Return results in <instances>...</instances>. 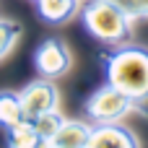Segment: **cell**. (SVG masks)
<instances>
[{
	"instance_id": "cell-1",
	"label": "cell",
	"mask_w": 148,
	"mask_h": 148,
	"mask_svg": "<svg viewBox=\"0 0 148 148\" xmlns=\"http://www.w3.org/2000/svg\"><path fill=\"white\" fill-rule=\"evenodd\" d=\"M107 83L127 94L133 101L148 94V49L135 44H112L101 52Z\"/></svg>"
},
{
	"instance_id": "cell-2",
	"label": "cell",
	"mask_w": 148,
	"mask_h": 148,
	"mask_svg": "<svg viewBox=\"0 0 148 148\" xmlns=\"http://www.w3.org/2000/svg\"><path fill=\"white\" fill-rule=\"evenodd\" d=\"M83 26L104 44H125L133 34V18L117 0H88L81 5Z\"/></svg>"
},
{
	"instance_id": "cell-3",
	"label": "cell",
	"mask_w": 148,
	"mask_h": 148,
	"mask_svg": "<svg viewBox=\"0 0 148 148\" xmlns=\"http://www.w3.org/2000/svg\"><path fill=\"white\" fill-rule=\"evenodd\" d=\"M133 109H135V101L127 94H122L120 88H114L112 83L94 91L86 101V112L94 122H120Z\"/></svg>"
},
{
	"instance_id": "cell-4",
	"label": "cell",
	"mask_w": 148,
	"mask_h": 148,
	"mask_svg": "<svg viewBox=\"0 0 148 148\" xmlns=\"http://www.w3.org/2000/svg\"><path fill=\"white\" fill-rule=\"evenodd\" d=\"M18 99H21V109H23L26 120H34L44 112H52L60 104V94H57V86L52 83V78L31 81L29 86H23L18 91Z\"/></svg>"
},
{
	"instance_id": "cell-5",
	"label": "cell",
	"mask_w": 148,
	"mask_h": 148,
	"mask_svg": "<svg viewBox=\"0 0 148 148\" xmlns=\"http://www.w3.org/2000/svg\"><path fill=\"white\" fill-rule=\"evenodd\" d=\"M34 62H36V70L44 75V78H60L70 70V49L65 47L62 39H44L39 47H36V55H34Z\"/></svg>"
},
{
	"instance_id": "cell-6",
	"label": "cell",
	"mask_w": 148,
	"mask_h": 148,
	"mask_svg": "<svg viewBox=\"0 0 148 148\" xmlns=\"http://www.w3.org/2000/svg\"><path fill=\"white\" fill-rule=\"evenodd\" d=\"M138 138L120 122H96L91 127L88 148H138Z\"/></svg>"
},
{
	"instance_id": "cell-7",
	"label": "cell",
	"mask_w": 148,
	"mask_h": 148,
	"mask_svg": "<svg viewBox=\"0 0 148 148\" xmlns=\"http://www.w3.org/2000/svg\"><path fill=\"white\" fill-rule=\"evenodd\" d=\"M88 138H91V125L78 120H62L49 148H88Z\"/></svg>"
},
{
	"instance_id": "cell-8",
	"label": "cell",
	"mask_w": 148,
	"mask_h": 148,
	"mask_svg": "<svg viewBox=\"0 0 148 148\" xmlns=\"http://www.w3.org/2000/svg\"><path fill=\"white\" fill-rule=\"evenodd\" d=\"M36 10L49 23H65L81 10V0H36Z\"/></svg>"
},
{
	"instance_id": "cell-9",
	"label": "cell",
	"mask_w": 148,
	"mask_h": 148,
	"mask_svg": "<svg viewBox=\"0 0 148 148\" xmlns=\"http://www.w3.org/2000/svg\"><path fill=\"white\" fill-rule=\"evenodd\" d=\"M5 133H8V146H13V148H39V135L34 130V122L26 120V117L18 120L16 125L5 127Z\"/></svg>"
},
{
	"instance_id": "cell-10",
	"label": "cell",
	"mask_w": 148,
	"mask_h": 148,
	"mask_svg": "<svg viewBox=\"0 0 148 148\" xmlns=\"http://www.w3.org/2000/svg\"><path fill=\"white\" fill-rule=\"evenodd\" d=\"M62 120H65V117H62L57 109L44 112V114H39V117L31 120V122H34V130H36V135H39V146H47V148L52 146V138L57 135Z\"/></svg>"
},
{
	"instance_id": "cell-11",
	"label": "cell",
	"mask_w": 148,
	"mask_h": 148,
	"mask_svg": "<svg viewBox=\"0 0 148 148\" xmlns=\"http://www.w3.org/2000/svg\"><path fill=\"white\" fill-rule=\"evenodd\" d=\"M18 120H23L18 94L16 91H0V127H10Z\"/></svg>"
},
{
	"instance_id": "cell-12",
	"label": "cell",
	"mask_w": 148,
	"mask_h": 148,
	"mask_svg": "<svg viewBox=\"0 0 148 148\" xmlns=\"http://www.w3.org/2000/svg\"><path fill=\"white\" fill-rule=\"evenodd\" d=\"M18 36H21V23H16L10 18H0V60L13 49Z\"/></svg>"
},
{
	"instance_id": "cell-13",
	"label": "cell",
	"mask_w": 148,
	"mask_h": 148,
	"mask_svg": "<svg viewBox=\"0 0 148 148\" xmlns=\"http://www.w3.org/2000/svg\"><path fill=\"white\" fill-rule=\"evenodd\" d=\"M117 3L127 10V16H130L133 21L148 16V0H117Z\"/></svg>"
},
{
	"instance_id": "cell-14",
	"label": "cell",
	"mask_w": 148,
	"mask_h": 148,
	"mask_svg": "<svg viewBox=\"0 0 148 148\" xmlns=\"http://www.w3.org/2000/svg\"><path fill=\"white\" fill-rule=\"evenodd\" d=\"M135 109H138L143 117H148V94L143 96V99H138V101H135Z\"/></svg>"
}]
</instances>
